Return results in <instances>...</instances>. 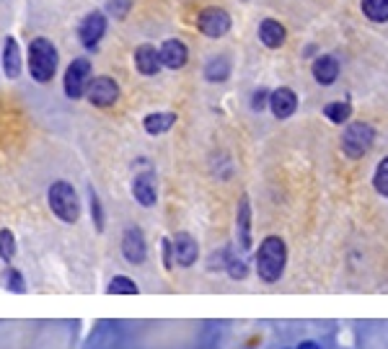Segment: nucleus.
<instances>
[{
	"label": "nucleus",
	"instance_id": "14",
	"mask_svg": "<svg viewBox=\"0 0 388 349\" xmlns=\"http://www.w3.org/2000/svg\"><path fill=\"white\" fill-rule=\"evenodd\" d=\"M135 68L140 75H158V70L163 68V60H161V50H156L153 44H140L135 50Z\"/></svg>",
	"mask_w": 388,
	"mask_h": 349
},
{
	"label": "nucleus",
	"instance_id": "31",
	"mask_svg": "<svg viewBox=\"0 0 388 349\" xmlns=\"http://www.w3.org/2000/svg\"><path fill=\"white\" fill-rule=\"evenodd\" d=\"M161 249H163V267L166 269H171L173 262H176V259H173V241L171 238H163V241H161Z\"/></svg>",
	"mask_w": 388,
	"mask_h": 349
},
{
	"label": "nucleus",
	"instance_id": "29",
	"mask_svg": "<svg viewBox=\"0 0 388 349\" xmlns=\"http://www.w3.org/2000/svg\"><path fill=\"white\" fill-rule=\"evenodd\" d=\"M269 96H272V93L266 91V88L254 91V96H252V109H254V112H262V109L269 107Z\"/></svg>",
	"mask_w": 388,
	"mask_h": 349
},
{
	"label": "nucleus",
	"instance_id": "6",
	"mask_svg": "<svg viewBox=\"0 0 388 349\" xmlns=\"http://www.w3.org/2000/svg\"><path fill=\"white\" fill-rule=\"evenodd\" d=\"M230 26H233V21H230V14L225 8L210 6L197 16V29H200L205 36H210V39H220V36H225L230 31Z\"/></svg>",
	"mask_w": 388,
	"mask_h": 349
},
{
	"label": "nucleus",
	"instance_id": "32",
	"mask_svg": "<svg viewBox=\"0 0 388 349\" xmlns=\"http://www.w3.org/2000/svg\"><path fill=\"white\" fill-rule=\"evenodd\" d=\"M298 349H321V347H318L316 342H311V339H308V342H301V344H298Z\"/></svg>",
	"mask_w": 388,
	"mask_h": 349
},
{
	"label": "nucleus",
	"instance_id": "16",
	"mask_svg": "<svg viewBox=\"0 0 388 349\" xmlns=\"http://www.w3.org/2000/svg\"><path fill=\"white\" fill-rule=\"evenodd\" d=\"M288 39V31L277 18H264L259 21V42L264 44L266 50H280L282 44Z\"/></svg>",
	"mask_w": 388,
	"mask_h": 349
},
{
	"label": "nucleus",
	"instance_id": "7",
	"mask_svg": "<svg viewBox=\"0 0 388 349\" xmlns=\"http://www.w3.org/2000/svg\"><path fill=\"white\" fill-rule=\"evenodd\" d=\"M86 99L99 109L114 107L117 99H119V83L114 78H109V75H96L86 91Z\"/></svg>",
	"mask_w": 388,
	"mask_h": 349
},
{
	"label": "nucleus",
	"instance_id": "28",
	"mask_svg": "<svg viewBox=\"0 0 388 349\" xmlns=\"http://www.w3.org/2000/svg\"><path fill=\"white\" fill-rule=\"evenodd\" d=\"M129 8H132V3H129V0H109V3H107V14L114 16V18H124V16L129 14Z\"/></svg>",
	"mask_w": 388,
	"mask_h": 349
},
{
	"label": "nucleus",
	"instance_id": "13",
	"mask_svg": "<svg viewBox=\"0 0 388 349\" xmlns=\"http://www.w3.org/2000/svg\"><path fill=\"white\" fill-rule=\"evenodd\" d=\"M269 109L277 119H290L298 109V96H295L293 88H274L272 96H269Z\"/></svg>",
	"mask_w": 388,
	"mask_h": 349
},
{
	"label": "nucleus",
	"instance_id": "20",
	"mask_svg": "<svg viewBox=\"0 0 388 349\" xmlns=\"http://www.w3.org/2000/svg\"><path fill=\"white\" fill-rule=\"evenodd\" d=\"M228 75H230L228 58H212L205 65V78H208L210 83H223V80H228Z\"/></svg>",
	"mask_w": 388,
	"mask_h": 349
},
{
	"label": "nucleus",
	"instance_id": "5",
	"mask_svg": "<svg viewBox=\"0 0 388 349\" xmlns=\"http://www.w3.org/2000/svg\"><path fill=\"white\" fill-rule=\"evenodd\" d=\"M91 80H94V75H91V63H88L86 58H78L72 60L70 65H68V70H65V96L68 99H83L88 91V86H91Z\"/></svg>",
	"mask_w": 388,
	"mask_h": 349
},
{
	"label": "nucleus",
	"instance_id": "9",
	"mask_svg": "<svg viewBox=\"0 0 388 349\" xmlns=\"http://www.w3.org/2000/svg\"><path fill=\"white\" fill-rule=\"evenodd\" d=\"M236 238L238 249L252 251V202H249V194H241L236 207Z\"/></svg>",
	"mask_w": 388,
	"mask_h": 349
},
{
	"label": "nucleus",
	"instance_id": "18",
	"mask_svg": "<svg viewBox=\"0 0 388 349\" xmlns=\"http://www.w3.org/2000/svg\"><path fill=\"white\" fill-rule=\"evenodd\" d=\"M3 73L8 80H16L21 75V50L14 36H6L3 42Z\"/></svg>",
	"mask_w": 388,
	"mask_h": 349
},
{
	"label": "nucleus",
	"instance_id": "15",
	"mask_svg": "<svg viewBox=\"0 0 388 349\" xmlns=\"http://www.w3.org/2000/svg\"><path fill=\"white\" fill-rule=\"evenodd\" d=\"M161 60H163V68H168V70H181L189 60L187 44L181 39H166L161 44Z\"/></svg>",
	"mask_w": 388,
	"mask_h": 349
},
{
	"label": "nucleus",
	"instance_id": "19",
	"mask_svg": "<svg viewBox=\"0 0 388 349\" xmlns=\"http://www.w3.org/2000/svg\"><path fill=\"white\" fill-rule=\"evenodd\" d=\"M176 124V114L173 112H153L143 119V127L148 135H163Z\"/></svg>",
	"mask_w": 388,
	"mask_h": 349
},
{
	"label": "nucleus",
	"instance_id": "2",
	"mask_svg": "<svg viewBox=\"0 0 388 349\" xmlns=\"http://www.w3.org/2000/svg\"><path fill=\"white\" fill-rule=\"evenodd\" d=\"M60 52L47 36H36L29 42V73L36 83H50L58 73Z\"/></svg>",
	"mask_w": 388,
	"mask_h": 349
},
{
	"label": "nucleus",
	"instance_id": "23",
	"mask_svg": "<svg viewBox=\"0 0 388 349\" xmlns=\"http://www.w3.org/2000/svg\"><path fill=\"white\" fill-rule=\"evenodd\" d=\"M107 292L109 295H137L140 287L135 285V279L124 277V274H117V277H112V282H109Z\"/></svg>",
	"mask_w": 388,
	"mask_h": 349
},
{
	"label": "nucleus",
	"instance_id": "8",
	"mask_svg": "<svg viewBox=\"0 0 388 349\" xmlns=\"http://www.w3.org/2000/svg\"><path fill=\"white\" fill-rule=\"evenodd\" d=\"M104 34H107V16L101 11H91L78 26V39L86 50H96Z\"/></svg>",
	"mask_w": 388,
	"mask_h": 349
},
{
	"label": "nucleus",
	"instance_id": "17",
	"mask_svg": "<svg viewBox=\"0 0 388 349\" xmlns=\"http://www.w3.org/2000/svg\"><path fill=\"white\" fill-rule=\"evenodd\" d=\"M311 73H313V80H316L318 86H331V83H337L339 78V63L337 58H331V55H318L311 65Z\"/></svg>",
	"mask_w": 388,
	"mask_h": 349
},
{
	"label": "nucleus",
	"instance_id": "26",
	"mask_svg": "<svg viewBox=\"0 0 388 349\" xmlns=\"http://www.w3.org/2000/svg\"><path fill=\"white\" fill-rule=\"evenodd\" d=\"M88 202H91V218H94V225L96 230H104V207H101V200L99 194H96V189H88Z\"/></svg>",
	"mask_w": 388,
	"mask_h": 349
},
{
	"label": "nucleus",
	"instance_id": "22",
	"mask_svg": "<svg viewBox=\"0 0 388 349\" xmlns=\"http://www.w3.org/2000/svg\"><path fill=\"white\" fill-rule=\"evenodd\" d=\"M362 14L375 23H386L388 21V0H362Z\"/></svg>",
	"mask_w": 388,
	"mask_h": 349
},
{
	"label": "nucleus",
	"instance_id": "10",
	"mask_svg": "<svg viewBox=\"0 0 388 349\" xmlns=\"http://www.w3.org/2000/svg\"><path fill=\"white\" fill-rule=\"evenodd\" d=\"M122 257L129 264H143L148 257V243H145V235L140 228H127L122 235Z\"/></svg>",
	"mask_w": 388,
	"mask_h": 349
},
{
	"label": "nucleus",
	"instance_id": "3",
	"mask_svg": "<svg viewBox=\"0 0 388 349\" xmlns=\"http://www.w3.org/2000/svg\"><path fill=\"white\" fill-rule=\"evenodd\" d=\"M47 202H50V210L58 215L60 220L72 225L78 222L80 218V200H78V192L72 189L70 181H55L47 192Z\"/></svg>",
	"mask_w": 388,
	"mask_h": 349
},
{
	"label": "nucleus",
	"instance_id": "21",
	"mask_svg": "<svg viewBox=\"0 0 388 349\" xmlns=\"http://www.w3.org/2000/svg\"><path fill=\"white\" fill-rule=\"evenodd\" d=\"M323 114H326L329 122H334V124H347L350 117H352V107H350L347 101H331V104L323 107Z\"/></svg>",
	"mask_w": 388,
	"mask_h": 349
},
{
	"label": "nucleus",
	"instance_id": "1",
	"mask_svg": "<svg viewBox=\"0 0 388 349\" xmlns=\"http://www.w3.org/2000/svg\"><path fill=\"white\" fill-rule=\"evenodd\" d=\"M285 264H288V246L280 235H266L259 243L257 251V274L259 279H264L266 285L280 282L285 274Z\"/></svg>",
	"mask_w": 388,
	"mask_h": 349
},
{
	"label": "nucleus",
	"instance_id": "24",
	"mask_svg": "<svg viewBox=\"0 0 388 349\" xmlns=\"http://www.w3.org/2000/svg\"><path fill=\"white\" fill-rule=\"evenodd\" d=\"M14 257H16V235L8 228H0V259L11 264Z\"/></svg>",
	"mask_w": 388,
	"mask_h": 349
},
{
	"label": "nucleus",
	"instance_id": "11",
	"mask_svg": "<svg viewBox=\"0 0 388 349\" xmlns=\"http://www.w3.org/2000/svg\"><path fill=\"white\" fill-rule=\"evenodd\" d=\"M171 241H173V259H176V264H179V267H192V264L197 262V257H200L197 238L181 230V233L173 235Z\"/></svg>",
	"mask_w": 388,
	"mask_h": 349
},
{
	"label": "nucleus",
	"instance_id": "25",
	"mask_svg": "<svg viewBox=\"0 0 388 349\" xmlns=\"http://www.w3.org/2000/svg\"><path fill=\"white\" fill-rule=\"evenodd\" d=\"M373 186L381 197H388V158H383L373 173Z\"/></svg>",
	"mask_w": 388,
	"mask_h": 349
},
{
	"label": "nucleus",
	"instance_id": "30",
	"mask_svg": "<svg viewBox=\"0 0 388 349\" xmlns=\"http://www.w3.org/2000/svg\"><path fill=\"white\" fill-rule=\"evenodd\" d=\"M225 269H228V274L233 279H244L246 277V262H244V259H230Z\"/></svg>",
	"mask_w": 388,
	"mask_h": 349
},
{
	"label": "nucleus",
	"instance_id": "4",
	"mask_svg": "<svg viewBox=\"0 0 388 349\" xmlns=\"http://www.w3.org/2000/svg\"><path fill=\"white\" fill-rule=\"evenodd\" d=\"M373 143H375V129L367 122H352L342 132V153L347 158H352V161L365 156L367 150L373 148Z\"/></svg>",
	"mask_w": 388,
	"mask_h": 349
},
{
	"label": "nucleus",
	"instance_id": "12",
	"mask_svg": "<svg viewBox=\"0 0 388 349\" xmlns=\"http://www.w3.org/2000/svg\"><path fill=\"white\" fill-rule=\"evenodd\" d=\"M132 194L135 200L143 207H153L158 202V186H156V173L153 171H143L137 173L135 181H132Z\"/></svg>",
	"mask_w": 388,
	"mask_h": 349
},
{
	"label": "nucleus",
	"instance_id": "27",
	"mask_svg": "<svg viewBox=\"0 0 388 349\" xmlns=\"http://www.w3.org/2000/svg\"><path fill=\"white\" fill-rule=\"evenodd\" d=\"M6 282H8L6 287L11 292H18V295H23V292H26V282H23V274L18 269H8Z\"/></svg>",
	"mask_w": 388,
	"mask_h": 349
}]
</instances>
